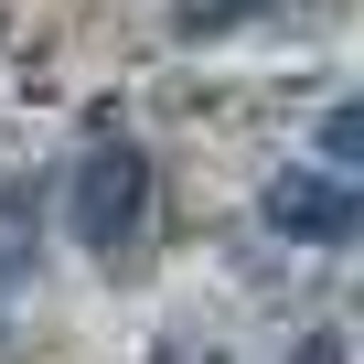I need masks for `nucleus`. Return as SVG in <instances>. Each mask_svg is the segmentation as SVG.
I'll return each instance as SVG.
<instances>
[{"mask_svg":"<svg viewBox=\"0 0 364 364\" xmlns=\"http://www.w3.org/2000/svg\"><path fill=\"white\" fill-rule=\"evenodd\" d=\"M150 225V150L139 139H97L75 171H65V236L86 257H129Z\"/></svg>","mask_w":364,"mask_h":364,"instance_id":"nucleus-1","label":"nucleus"},{"mask_svg":"<svg viewBox=\"0 0 364 364\" xmlns=\"http://www.w3.org/2000/svg\"><path fill=\"white\" fill-rule=\"evenodd\" d=\"M268 225H279L289 247H353V236H364V182L332 171V161H300V171L268 182Z\"/></svg>","mask_w":364,"mask_h":364,"instance_id":"nucleus-2","label":"nucleus"},{"mask_svg":"<svg viewBox=\"0 0 364 364\" xmlns=\"http://www.w3.org/2000/svg\"><path fill=\"white\" fill-rule=\"evenodd\" d=\"M33 268H43V204L0 193V321H11V300L33 289Z\"/></svg>","mask_w":364,"mask_h":364,"instance_id":"nucleus-3","label":"nucleus"},{"mask_svg":"<svg viewBox=\"0 0 364 364\" xmlns=\"http://www.w3.org/2000/svg\"><path fill=\"white\" fill-rule=\"evenodd\" d=\"M257 11H268V0H182L171 22H182V43H225V33H236V22H257Z\"/></svg>","mask_w":364,"mask_h":364,"instance_id":"nucleus-4","label":"nucleus"},{"mask_svg":"<svg viewBox=\"0 0 364 364\" xmlns=\"http://www.w3.org/2000/svg\"><path fill=\"white\" fill-rule=\"evenodd\" d=\"M321 161L332 171H364V107H332L321 118Z\"/></svg>","mask_w":364,"mask_h":364,"instance_id":"nucleus-5","label":"nucleus"},{"mask_svg":"<svg viewBox=\"0 0 364 364\" xmlns=\"http://www.w3.org/2000/svg\"><path fill=\"white\" fill-rule=\"evenodd\" d=\"M289 364H343V332H311V343H289Z\"/></svg>","mask_w":364,"mask_h":364,"instance_id":"nucleus-6","label":"nucleus"}]
</instances>
